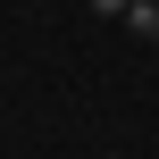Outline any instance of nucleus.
Segmentation results:
<instances>
[{"mask_svg": "<svg viewBox=\"0 0 159 159\" xmlns=\"http://www.w3.org/2000/svg\"><path fill=\"white\" fill-rule=\"evenodd\" d=\"M92 8H134V0H92Z\"/></svg>", "mask_w": 159, "mask_h": 159, "instance_id": "obj_1", "label": "nucleus"}]
</instances>
